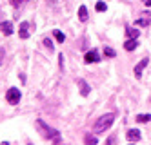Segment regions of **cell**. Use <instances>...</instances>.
I'll return each mask as SVG.
<instances>
[{
    "label": "cell",
    "instance_id": "cell-1",
    "mask_svg": "<svg viewBox=\"0 0 151 145\" xmlns=\"http://www.w3.org/2000/svg\"><path fill=\"white\" fill-rule=\"evenodd\" d=\"M37 127H38V129H42V131H40V132H42V136H46L53 145H58V143L62 141L60 132H58V131H55V129H51L49 125H46L42 120H37Z\"/></svg>",
    "mask_w": 151,
    "mask_h": 145
},
{
    "label": "cell",
    "instance_id": "cell-2",
    "mask_svg": "<svg viewBox=\"0 0 151 145\" xmlns=\"http://www.w3.org/2000/svg\"><path fill=\"white\" fill-rule=\"evenodd\" d=\"M115 121V114H111V113H107V114H104V116H100L99 120H96V124H95V132L96 134H100V132H104V131H107L111 127V124Z\"/></svg>",
    "mask_w": 151,
    "mask_h": 145
},
{
    "label": "cell",
    "instance_id": "cell-3",
    "mask_svg": "<svg viewBox=\"0 0 151 145\" xmlns=\"http://www.w3.org/2000/svg\"><path fill=\"white\" fill-rule=\"evenodd\" d=\"M6 100L11 105H17L20 102V91L17 87H11V89H7V93H6Z\"/></svg>",
    "mask_w": 151,
    "mask_h": 145
},
{
    "label": "cell",
    "instance_id": "cell-4",
    "mask_svg": "<svg viewBox=\"0 0 151 145\" xmlns=\"http://www.w3.org/2000/svg\"><path fill=\"white\" fill-rule=\"evenodd\" d=\"M84 62H86V64H96V62H100L99 51H96V49L88 51V53H86V56H84Z\"/></svg>",
    "mask_w": 151,
    "mask_h": 145
},
{
    "label": "cell",
    "instance_id": "cell-5",
    "mask_svg": "<svg viewBox=\"0 0 151 145\" xmlns=\"http://www.w3.org/2000/svg\"><path fill=\"white\" fill-rule=\"evenodd\" d=\"M147 64H149V58H142V60L135 65V78H140V76H142V71L147 67Z\"/></svg>",
    "mask_w": 151,
    "mask_h": 145
},
{
    "label": "cell",
    "instance_id": "cell-6",
    "mask_svg": "<svg viewBox=\"0 0 151 145\" xmlns=\"http://www.w3.org/2000/svg\"><path fill=\"white\" fill-rule=\"evenodd\" d=\"M0 31H2V35H6V36H9V35H13V24L11 22H0Z\"/></svg>",
    "mask_w": 151,
    "mask_h": 145
},
{
    "label": "cell",
    "instance_id": "cell-7",
    "mask_svg": "<svg viewBox=\"0 0 151 145\" xmlns=\"http://www.w3.org/2000/svg\"><path fill=\"white\" fill-rule=\"evenodd\" d=\"M77 84H78V87H80V94H82V96H88V94H89V85H88V82L82 80V78H78Z\"/></svg>",
    "mask_w": 151,
    "mask_h": 145
},
{
    "label": "cell",
    "instance_id": "cell-8",
    "mask_svg": "<svg viewBox=\"0 0 151 145\" xmlns=\"http://www.w3.org/2000/svg\"><path fill=\"white\" fill-rule=\"evenodd\" d=\"M18 35H20V38H29V24L27 22H22L20 24V31H18Z\"/></svg>",
    "mask_w": 151,
    "mask_h": 145
},
{
    "label": "cell",
    "instance_id": "cell-9",
    "mask_svg": "<svg viewBox=\"0 0 151 145\" xmlns=\"http://www.w3.org/2000/svg\"><path fill=\"white\" fill-rule=\"evenodd\" d=\"M126 136H127L129 141H138V140H140V131H137V129H129V131L126 132Z\"/></svg>",
    "mask_w": 151,
    "mask_h": 145
},
{
    "label": "cell",
    "instance_id": "cell-10",
    "mask_svg": "<svg viewBox=\"0 0 151 145\" xmlns=\"http://www.w3.org/2000/svg\"><path fill=\"white\" fill-rule=\"evenodd\" d=\"M137 46H138V44H137V38H129V40L124 44V49H126V51H133V49H137Z\"/></svg>",
    "mask_w": 151,
    "mask_h": 145
},
{
    "label": "cell",
    "instance_id": "cell-11",
    "mask_svg": "<svg viewBox=\"0 0 151 145\" xmlns=\"http://www.w3.org/2000/svg\"><path fill=\"white\" fill-rule=\"evenodd\" d=\"M78 18L82 20V22H86L89 18V15H88V9H86V6H80L78 7Z\"/></svg>",
    "mask_w": 151,
    "mask_h": 145
},
{
    "label": "cell",
    "instance_id": "cell-12",
    "mask_svg": "<svg viewBox=\"0 0 151 145\" xmlns=\"http://www.w3.org/2000/svg\"><path fill=\"white\" fill-rule=\"evenodd\" d=\"M126 33H127L129 38H138V35H140V31L135 27H126Z\"/></svg>",
    "mask_w": 151,
    "mask_h": 145
},
{
    "label": "cell",
    "instance_id": "cell-13",
    "mask_svg": "<svg viewBox=\"0 0 151 145\" xmlns=\"http://www.w3.org/2000/svg\"><path fill=\"white\" fill-rule=\"evenodd\" d=\"M149 120H151V114H146V113L137 116V121H140V124H146V121H149Z\"/></svg>",
    "mask_w": 151,
    "mask_h": 145
},
{
    "label": "cell",
    "instance_id": "cell-14",
    "mask_svg": "<svg viewBox=\"0 0 151 145\" xmlns=\"http://www.w3.org/2000/svg\"><path fill=\"white\" fill-rule=\"evenodd\" d=\"M84 141H86V145H96V138H95V136H91V134H86Z\"/></svg>",
    "mask_w": 151,
    "mask_h": 145
},
{
    "label": "cell",
    "instance_id": "cell-15",
    "mask_svg": "<svg viewBox=\"0 0 151 145\" xmlns=\"http://www.w3.org/2000/svg\"><path fill=\"white\" fill-rule=\"evenodd\" d=\"M55 38H57V42H64V40H66V35H64V33L62 31H58V29H55Z\"/></svg>",
    "mask_w": 151,
    "mask_h": 145
},
{
    "label": "cell",
    "instance_id": "cell-16",
    "mask_svg": "<svg viewBox=\"0 0 151 145\" xmlns=\"http://www.w3.org/2000/svg\"><path fill=\"white\" fill-rule=\"evenodd\" d=\"M104 54H106V56H109V58L116 56V53H115V49H111V47H104Z\"/></svg>",
    "mask_w": 151,
    "mask_h": 145
},
{
    "label": "cell",
    "instance_id": "cell-17",
    "mask_svg": "<svg viewBox=\"0 0 151 145\" xmlns=\"http://www.w3.org/2000/svg\"><path fill=\"white\" fill-rule=\"evenodd\" d=\"M44 46L47 47V51H49V53H53V49H55V47H53V42H51L49 38H44Z\"/></svg>",
    "mask_w": 151,
    "mask_h": 145
},
{
    "label": "cell",
    "instance_id": "cell-18",
    "mask_svg": "<svg viewBox=\"0 0 151 145\" xmlns=\"http://www.w3.org/2000/svg\"><path fill=\"white\" fill-rule=\"evenodd\" d=\"M95 9H96V11H99V13H102V11H106V9H107V6H106L104 2H99V4H96V6H95Z\"/></svg>",
    "mask_w": 151,
    "mask_h": 145
},
{
    "label": "cell",
    "instance_id": "cell-19",
    "mask_svg": "<svg viewBox=\"0 0 151 145\" xmlns=\"http://www.w3.org/2000/svg\"><path fill=\"white\" fill-rule=\"evenodd\" d=\"M135 26H149V20H146V18H138V20L135 22Z\"/></svg>",
    "mask_w": 151,
    "mask_h": 145
},
{
    "label": "cell",
    "instance_id": "cell-20",
    "mask_svg": "<svg viewBox=\"0 0 151 145\" xmlns=\"http://www.w3.org/2000/svg\"><path fill=\"white\" fill-rule=\"evenodd\" d=\"M20 2H22V0H11V4H13V6H18Z\"/></svg>",
    "mask_w": 151,
    "mask_h": 145
},
{
    "label": "cell",
    "instance_id": "cell-21",
    "mask_svg": "<svg viewBox=\"0 0 151 145\" xmlns=\"http://www.w3.org/2000/svg\"><path fill=\"white\" fill-rule=\"evenodd\" d=\"M2 56H4V49H0V65H2Z\"/></svg>",
    "mask_w": 151,
    "mask_h": 145
},
{
    "label": "cell",
    "instance_id": "cell-22",
    "mask_svg": "<svg viewBox=\"0 0 151 145\" xmlns=\"http://www.w3.org/2000/svg\"><path fill=\"white\" fill-rule=\"evenodd\" d=\"M113 143V138H107V141H106V145H111Z\"/></svg>",
    "mask_w": 151,
    "mask_h": 145
},
{
    "label": "cell",
    "instance_id": "cell-23",
    "mask_svg": "<svg viewBox=\"0 0 151 145\" xmlns=\"http://www.w3.org/2000/svg\"><path fill=\"white\" fill-rule=\"evenodd\" d=\"M144 4L146 6H151V0H144Z\"/></svg>",
    "mask_w": 151,
    "mask_h": 145
},
{
    "label": "cell",
    "instance_id": "cell-24",
    "mask_svg": "<svg viewBox=\"0 0 151 145\" xmlns=\"http://www.w3.org/2000/svg\"><path fill=\"white\" fill-rule=\"evenodd\" d=\"M0 145H9V143H7V141H2V143H0Z\"/></svg>",
    "mask_w": 151,
    "mask_h": 145
}]
</instances>
